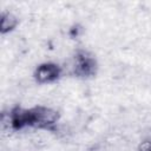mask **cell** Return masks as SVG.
I'll list each match as a JSON object with an SVG mask.
<instances>
[{"label":"cell","instance_id":"obj_5","mask_svg":"<svg viewBox=\"0 0 151 151\" xmlns=\"http://www.w3.org/2000/svg\"><path fill=\"white\" fill-rule=\"evenodd\" d=\"M138 151H151V139L144 140V142L139 145Z\"/></svg>","mask_w":151,"mask_h":151},{"label":"cell","instance_id":"obj_2","mask_svg":"<svg viewBox=\"0 0 151 151\" xmlns=\"http://www.w3.org/2000/svg\"><path fill=\"white\" fill-rule=\"evenodd\" d=\"M97 72V60L87 51L79 50L74 54L73 73L77 77L87 78L94 76Z\"/></svg>","mask_w":151,"mask_h":151},{"label":"cell","instance_id":"obj_1","mask_svg":"<svg viewBox=\"0 0 151 151\" xmlns=\"http://www.w3.org/2000/svg\"><path fill=\"white\" fill-rule=\"evenodd\" d=\"M59 112L47 106H34L26 110V127L53 129L59 120Z\"/></svg>","mask_w":151,"mask_h":151},{"label":"cell","instance_id":"obj_4","mask_svg":"<svg viewBox=\"0 0 151 151\" xmlns=\"http://www.w3.org/2000/svg\"><path fill=\"white\" fill-rule=\"evenodd\" d=\"M19 24V19L12 12H2L1 13V25L0 32L1 34H7L12 32Z\"/></svg>","mask_w":151,"mask_h":151},{"label":"cell","instance_id":"obj_3","mask_svg":"<svg viewBox=\"0 0 151 151\" xmlns=\"http://www.w3.org/2000/svg\"><path fill=\"white\" fill-rule=\"evenodd\" d=\"M33 76L39 84L53 83L61 76V67L55 63H42L35 68Z\"/></svg>","mask_w":151,"mask_h":151}]
</instances>
